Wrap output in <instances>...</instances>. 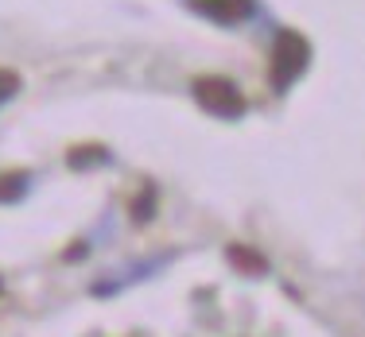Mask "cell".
I'll list each match as a JSON object with an SVG mask.
<instances>
[{
    "label": "cell",
    "instance_id": "5b68a950",
    "mask_svg": "<svg viewBox=\"0 0 365 337\" xmlns=\"http://www.w3.org/2000/svg\"><path fill=\"white\" fill-rule=\"evenodd\" d=\"M28 190V175H4L0 178V202H16Z\"/></svg>",
    "mask_w": 365,
    "mask_h": 337
},
{
    "label": "cell",
    "instance_id": "8992f818",
    "mask_svg": "<svg viewBox=\"0 0 365 337\" xmlns=\"http://www.w3.org/2000/svg\"><path fill=\"white\" fill-rule=\"evenodd\" d=\"M16 90H20V77H16V74H8V70H0V105H4V101L12 97Z\"/></svg>",
    "mask_w": 365,
    "mask_h": 337
},
{
    "label": "cell",
    "instance_id": "7a4b0ae2",
    "mask_svg": "<svg viewBox=\"0 0 365 337\" xmlns=\"http://www.w3.org/2000/svg\"><path fill=\"white\" fill-rule=\"evenodd\" d=\"M195 101L206 112L222 117V120H237L241 112H245V97H241V90L233 82H225V77H198V82H195Z\"/></svg>",
    "mask_w": 365,
    "mask_h": 337
},
{
    "label": "cell",
    "instance_id": "3957f363",
    "mask_svg": "<svg viewBox=\"0 0 365 337\" xmlns=\"http://www.w3.org/2000/svg\"><path fill=\"white\" fill-rule=\"evenodd\" d=\"M202 16L218 23H241L249 12H253V0H190Z\"/></svg>",
    "mask_w": 365,
    "mask_h": 337
},
{
    "label": "cell",
    "instance_id": "6da1fadb",
    "mask_svg": "<svg viewBox=\"0 0 365 337\" xmlns=\"http://www.w3.org/2000/svg\"><path fill=\"white\" fill-rule=\"evenodd\" d=\"M311 63V47L303 36L295 31H280L276 36V47H272V85L276 90H288V85L307 70Z\"/></svg>",
    "mask_w": 365,
    "mask_h": 337
},
{
    "label": "cell",
    "instance_id": "277c9868",
    "mask_svg": "<svg viewBox=\"0 0 365 337\" xmlns=\"http://www.w3.org/2000/svg\"><path fill=\"white\" fill-rule=\"evenodd\" d=\"M225 260L237 267L241 275H264V272H268V260H264V256L253 252V248H245V245H230V248H225Z\"/></svg>",
    "mask_w": 365,
    "mask_h": 337
}]
</instances>
